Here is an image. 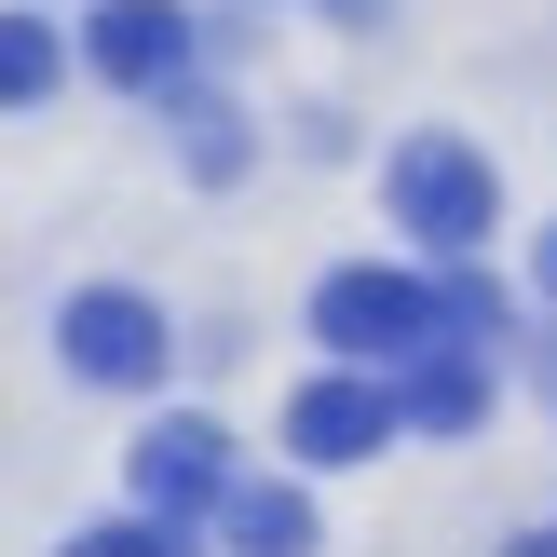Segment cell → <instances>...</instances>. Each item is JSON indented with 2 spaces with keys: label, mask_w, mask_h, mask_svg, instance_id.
I'll use <instances>...</instances> for the list:
<instances>
[{
  "label": "cell",
  "mask_w": 557,
  "mask_h": 557,
  "mask_svg": "<svg viewBox=\"0 0 557 557\" xmlns=\"http://www.w3.org/2000/svg\"><path fill=\"white\" fill-rule=\"evenodd\" d=\"M381 205H395V232L422 245V259H476L490 218H504V190H490V163L462 150V136H395V163H381Z\"/></svg>",
  "instance_id": "1"
},
{
  "label": "cell",
  "mask_w": 557,
  "mask_h": 557,
  "mask_svg": "<svg viewBox=\"0 0 557 557\" xmlns=\"http://www.w3.org/2000/svg\"><path fill=\"white\" fill-rule=\"evenodd\" d=\"M313 341L354 354V368H408V354L449 341V299H435L422 272H395V259H354V272L313 286Z\"/></svg>",
  "instance_id": "2"
},
{
  "label": "cell",
  "mask_w": 557,
  "mask_h": 557,
  "mask_svg": "<svg viewBox=\"0 0 557 557\" xmlns=\"http://www.w3.org/2000/svg\"><path fill=\"white\" fill-rule=\"evenodd\" d=\"M54 354H69V381H96V395H150L163 354H177V326L136 286H69L54 299Z\"/></svg>",
  "instance_id": "3"
},
{
  "label": "cell",
  "mask_w": 557,
  "mask_h": 557,
  "mask_svg": "<svg viewBox=\"0 0 557 557\" xmlns=\"http://www.w3.org/2000/svg\"><path fill=\"white\" fill-rule=\"evenodd\" d=\"M395 435H408V395L381 368H354V354L286 395V462H368V449H395Z\"/></svg>",
  "instance_id": "4"
},
{
  "label": "cell",
  "mask_w": 557,
  "mask_h": 557,
  "mask_svg": "<svg viewBox=\"0 0 557 557\" xmlns=\"http://www.w3.org/2000/svg\"><path fill=\"white\" fill-rule=\"evenodd\" d=\"M82 54H96V82H123V96H177L190 82V14L177 0H96V14H82Z\"/></svg>",
  "instance_id": "5"
},
{
  "label": "cell",
  "mask_w": 557,
  "mask_h": 557,
  "mask_svg": "<svg viewBox=\"0 0 557 557\" xmlns=\"http://www.w3.org/2000/svg\"><path fill=\"white\" fill-rule=\"evenodd\" d=\"M232 490H245V476H232V435H218V422L177 408V422L136 435V504H150V517H218Z\"/></svg>",
  "instance_id": "6"
},
{
  "label": "cell",
  "mask_w": 557,
  "mask_h": 557,
  "mask_svg": "<svg viewBox=\"0 0 557 557\" xmlns=\"http://www.w3.org/2000/svg\"><path fill=\"white\" fill-rule=\"evenodd\" d=\"M395 395H408V435H476L490 422V354L476 341H435V354L395 368Z\"/></svg>",
  "instance_id": "7"
},
{
  "label": "cell",
  "mask_w": 557,
  "mask_h": 557,
  "mask_svg": "<svg viewBox=\"0 0 557 557\" xmlns=\"http://www.w3.org/2000/svg\"><path fill=\"white\" fill-rule=\"evenodd\" d=\"M218 544L232 557H313V490L299 476H245L232 504H218Z\"/></svg>",
  "instance_id": "8"
},
{
  "label": "cell",
  "mask_w": 557,
  "mask_h": 557,
  "mask_svg": "<svg viewBox=\"0 0 557 557\" xmlns=\"http://www.w3.org/2000/svg\"><path fill=\"white\" fill-rule=\"evenodd\" d=\"M54 557H190V517H150V504H136V517H96V531H69Z\"/></svg>",
  "instance_id": "9"
},
{
  "label": "cell",
  "mask_w": 557,
  "mask_h": 557,
  "mask_svg": "<svg viewBox=\"0 0 557 557\" xmlns=\"http://www.w3.org/2000/svg\"><path fill=\"white\" fill-rule=\"evenodd\" d=\"M177 123H190V177H245V109L232 96H190L177 82Z\"/></svg>",
  "instance_id": "10"
},
{
  "label": "cell",
  "mask_w": 557,
  "mask_h": 557,
  "mask_svg": "<svg viewBox=\"0 0 557 557\" xmlns=\"http://www.w3.org/2000/svg\"><path fill=\"white\" fill-rule=\"evenodd\" d=\"M435 299H449V341H476V354H504V341H517V313H504V286H490L476 259H449V286H435Z\"/></svg>",
  "instance_id": "11"
},
{
  "label": "cell",
  "mask_w": 557,
  "mask_h": 557,
  "mask_svg": "<svg viewBox=\"0 0 557 557\" xmlns=\"http://www.w3.org/2000/svg\"><path fill=\"white\" fill-rule=\"evenodd\" d=\"M0 82H14V96H54V27H41V14L0 27Z\"/></svg>",
  "instance_id": "12"
},
{
  "label": "cell",
  "mask_w": 557,
  "mask_h": 557,
  "mask_svg": "<svg viewBox=\"0 0 557 557\" xmlns=\"http://www.w3.org/2000/svg\"><path fill=\"white\" fill-rule=\"evenodd\" d=\"M504 557H557V531H517V544H504Z\"/></svg>",
  "instance_id": "13"
},
{
  "label": "cell",
  "mask_w": 557,
  "mask_h": 557,
  "mask_svg": "<svg viewBox=\"0 0 557 557\" xmlns=\"http://www.w3.org/2000/svg\"><path fill=\"white\" fill-rule=\"evenodd\" d=\"M544 286H557V232H544Z\"/></svg>",
  "instance_id": "14"
}]
</instances>
